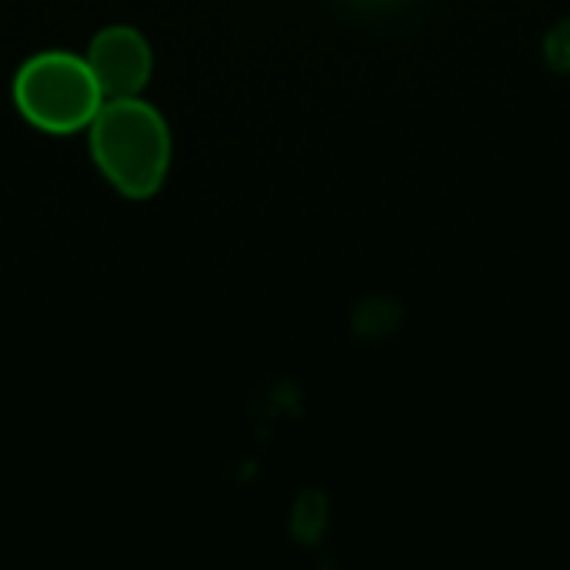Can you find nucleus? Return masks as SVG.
<instances>
[{"label":"nucleus","instance_id":"nucleus-1","mask_svg":"<svg viewBox=\"0 0 570 570\" xmlns=\"http://www.w3.org/2000/svg\"><path fill=\"white\" fill-rule=\"evenodd\" d=\"M90 154L124 197L147 200L160 190L170 167L167 120L140 97L104 100L90 120Z\"/></svg>","mask_w":570,"mask_h":570},{"label":"nucleus","instance_id":"nucleus-2","mask_svg":"<svg viewBox=\"0 0 570 570\" xmlns=\"http://www.w3.org/2000/svg\"><path fill=\"white\" fill-rule=\"evenodd\" d=\"M13 100L27 124L47 134H73L80 127H90L94 114L104 104V94L87 60L50 50L30 57L20 67L13 80Z\"/></svg>","mask_w":570,"mask_h":570},{"label":"nucleus","instance_id":"nucleus-3","mask_svg":"<svg viewBox=\"0 0 570 570\" xmlns=\"http://www.w3.org/2000/svg\"><path fill=\"white\" fill-rule=\"evenodd\" d=\"M87 67L104 94V100L114 97H137L154 70V53L140 30L134 27H107L90 40Z\"/></svg>","mask_w":570,"mask_h":570}]
</instances>
